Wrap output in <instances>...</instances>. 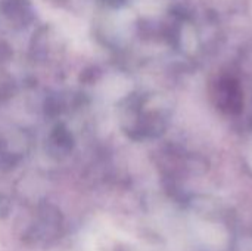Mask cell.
I'll return each instance as SVG.
<instances>
[{"instance_id": "obj_2", "label": "cell", "mask_w": 252, "mask_h": 251, "mask_svg": "<svg viewBox=\"0 0 252 251\" xmlns=\"http://www.w3.org/2000/svg\"><path fill=\"white\" fill-rule=\"evenodd\" d=\"M251 15H252V0H251Z\"/></svg>"}, {"instance_id": "obj_1", "label": "cell", "mask_w": 252, "mask_h": 251, "mask_svg": "<svg viewBox=\"0 0 252 251\" xmlns=\"http://www.w3.org/2000/svg\"><path fill=\"white\" fill-rule=\"evenodd\" d=\"M250 160L252 161V146H251V149H250Z\"/></svg>"}]
</instances>
